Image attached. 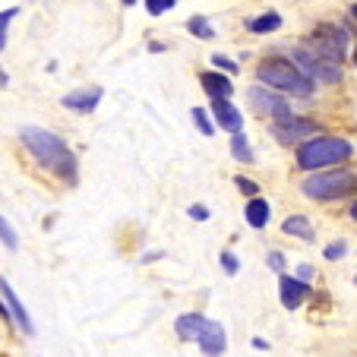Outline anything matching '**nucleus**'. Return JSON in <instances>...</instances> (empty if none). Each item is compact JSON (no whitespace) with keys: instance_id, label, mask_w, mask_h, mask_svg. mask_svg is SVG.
<instances>
[{"instance_id":"1","label":"nucleus","mask_w":357,"mask_h":357,"mask_svg":"<svg viewBox=\"0 0 357 357\" xmlns=\"http://www.w3.org/2000/svg\"><path fill=\"white\" fill-rule=\"evenodd\" d=\"M16 136H20V146L32 155V162L38 165V168H45L47 174H54L57 181L67 183V187H76V181H79V158H76V152L67 146L63 136L51 133V130H45V127H32V123L20 127Z\"/></svg>"},{"instance_id":"2","label":"nucleus","mask_w":357,"mask_h":357,"mask_svg":"<svg viewBox=\"0 0 357 357\" xmlns=\"http://www.w3.org/2000/svg\"><path fill=\"white\" fill-rule=\"evenodd\" d=\"M354 158V146L344 136H313V139L301 142L294 152V162L301 171L317 174V171L344 168V162Z\"/></svg>"},{"instance_id":"3","label":"nucleus","mask_w":357,"mask_h":357,"mask_svg":"<svg viewBox=\"0 0 357 357\" xmlns=\"http://www.w3.org/2000/svg\"><path fill=\"white\" fill-rule=\"evenodd\" d=\"M257 82H263L272 92H284L294 95V98H310L313 95V79L297 67L294 61H284V57H266L257 67Z\"/></svg>"},{"instance_id":"4","label":"nucleus","mask_w":357,"mask_h":357,"mask_svg":"<svg viewBox=\"0 0 357 357\" xmlns=\"http://www.w3.org/2000/svg\"><path fill=\"white\" fill-rule=\"evenodd\" d=\"M301 193L313 202H342L357 193V171L351 168H329L307 174L301 181Z\"/></svg>"},{"instance_id":"5","label":"nucleus","mask_w":357,"mask_h":357,"mask_svg":"<svg viewBox=\"0 0 357 357\" xmlns=\"http://www.w3.org/2000/svg\"><path fill=\"white\" fill-rule=\"evenodd\" d=\"M303 47L319 57H326V61L338 63L344 57V47H348V32L338 26H319L310 38L303 41Z\"/></svg>"},{"instance_id":"6","label":"nucleus","mask_w":357,"mask_h":357,"mask_svg":"<svg viewBox=\"0 0 357 357\" xmlns=\"http://www.w3.org/2000/svg\"><path fill=\"white\" fill-rule=\"evenodd\" d=\"M247 101H250V108L257 111L259 117H272V123L294 117V111H291V105L284 101V95L272 92V89H266V86H250L247 89Z\"/></svg>"},{"instance_id":"7","label":"nucleus","mask_w":357,"mask_h":357,"mask_svg":"<svg viewBox=\"0 0 357 357\" xmlns=\"http://www.w3.org/2000/svg\"><path fill=\"white\" fill-rule=\"evenodd\" d=\"M294 63L303 70V73L310 76L313 82H342V67L332 61H326V57L313 54V51H307V47H294Z\"/></svg>"},{"instance_id":"8","label":"nucleus","mask_w":357,"mask_h":357,"mask_svg":"<svg viewBox=\"0 0 357 357\" xmlns=\"http://www.w3.org/2000/svg\"><path fill=\"white\" fill-rule=\"evenodd\" d=\"M269 133L275 136V142H282V146H301V142L313 139L310 133H319V123L294 114V117H288V121H275Z\"/></svg>"},{"instance_id":"9","label":"nucleus","mask_w":357,"mask_h":357,"mask_svg":"<svg viewBox=\"0 0 357 357\" xmlns=\"http://www.w3.org/2000/svg\"><path fill=\"white\" fill-rule=\"evenodd\" d=\"M0 297H3V303H7V310H10V317H13L16 329H20L26 338H35V332H38V329H35L32 317H29L26 303L20 301V294L13 291V284L7 282V275H0Z\"/></svg>"},{"instance_id":"10","label":"nucleus","mask_w":357,"mask_h":357,"mask_svg":"<svg viewBox=\"0 0 357 357\" xmlns=\"http://www.w3.org/2000/svg\"><path fill=\"white\" fill-rule=\"evenodd\" d=\"M101 98H105V86H86V89H73V92H67L61 98V108H67L70 114H92L95 108L101 105Z\"/></svg>"},{"instance_id":"11","label":"nucleus","mask_w":357,"mask_h":357,"mask_svg":"<svg viewBox=\"0 0 357 357\" xmlns=\"http://www.w3.org/2000/svg\"><path fill=\"white\" fill-rule=\"evenodd\" d=\"M313 294V288L307 282H301L297 275H278V301H282L284 310H301L303 301Z\"/></svg>"},{"instance_id":"12","label":"nucleus","mask_w":357,"mask_h":357,"mask_svg":"<svg viewBox=\"0 0 357 357\" xmlns=\"http://www.w3.org/2000/svg\"><path fill=\"white\" fill-rule=\"evenodd\" d=\"M206 326H209V317H206V313H199V310L181 313V317L174 319V335L181 338V342H199Z\"/></svg>"},{"instance_id":"13","label":"nucleus","mask_w":357,"mask_h":357,"mask_svg":"<svg viewBox=\"0 0 357 357\" xmlns=\"http://www.w3.org/2000/svg\"><path fill=\"white\" fill-rule=\"evenodd\" d=\"M199 351L206 357H222L225 351H228V335H225V326L215 323V319H209V326H206V332L199 335Z\"/></svg>"},{"instance_id":"14","label":"nucleus","mask_w":357,"mask_h":357,"mask_svg":"<svg viewBox=\"0 0 357 357\" xmlns=\"http://www.w3.org/2000/svg\"><path fill=\"white\" fill-rule=\"evenodd\" d=\"M212 117H215V123L222 130H228L231 136L234 133H243V114L231 105L228 98H222V101H212Z\"/></svg>"},{"instance_id":"15","label":"nucleus","mask_w":357,"mask_h":357,"mask_svg":"<svg viewBox=\"0 0 357 357\" xmlns=\"http://www.w3.org/2000/svg\"><path fill=\"white\" fill-rule=\"evenodd\" d=\"M199 82H202V89H206V95H209V101L231 98V92H234V82L225 73H202Z\"/></svg>"},{"instance_id":"16","label":"nucleus","mask_w":357,"mask_h":357,"mask_svg":"<svg viewBox=\"0 0 357 357\" xmlns=\"http://www.w3.org/2000/svg\"><path fill=\"white\" fill-rule=\"evenodd\" d=\"M243 218H247V225H250L253 231H263L266 225H269V218H272V206L263 199V196H257V199H247Z\"/></svg>"},{"instance_id":"17","label":"nucleus","mask_w":357,"mask_h":357,"mask_svg":"<svg viewBox=\"0 0 357 357\" xmlns=\"http://www.w3.org/2000/svg\"><path fill=\"white\" fill-rule=\"evenodd\" d=\"M282 234L297 237V241H307V243L317 241V231H313V225H310V218L307 215H288L282 222Z\"/></svg>"},{"instance_id":"18","label":"nucleus","mask_w":357,"mask_h":357,"mask_svg":"<svg viewBox=\"0 0 357 357\" xmlns=\"http://www.w3.org/2000/svg\"><path fill=\"white\" fill-rule=\"evenodd\" d=\"M231 155H234V162H241V165H253V162H257L247 133H234V136H231Z\"/></svg>"},{"instance_id":"19","label":"nucleus","mask_w":357,"mask_h":357,"mask_svg":"<svg viewBox=\"0 0 357 357\" xmlns=\"http://www.w3.org/2000/svg\"><path fill=\"white\" fill-rule=\"evenodd\" d=\"M282 29V16L278 13H263L257 20H250V32L253 35H269V32H278Z\"/></svg>"},{"instance_id":"20","label":"nucleus","mask_w":357,"mask_h":357,"mask_svg":"<svg viewBox=\"0 0 357 357\" xmlns=\"http://www.w3.org/2000/svg\"><path fill=\"white\" fill-rule=\"evenodd\" d=\"M187 32H193L196 38H215V26H212L209 20H206V16H193V20L187 22Z\"/></svg>"},{"instance_id":"21","label":"nucleus","mask_w":357,"mask_h":357,"mask_svg":"<svg viewBox=\"0 0 357 357\" xmlns=\"http://www.w3.org/2000/svg\"><path fill=\"white\" fill-rule=\"evenodd\" d=\"M0 243H3L10 253H16V250H20V234H16V228L3 215H0Z\"/></svg>"},{"instance_id":"22","label":"nucleus","mask_w":357,"mask_h":357,"mask_svg":"<svg viewBox=\"0 0 357 357\" xmlns=\"http://www.w3.org/2000/svg\"><path fill=\"white\" fill-rule=\"evenodd\" d=\"M193 123H196V130H199L202 136H215V117H209L206 114V108H193Z\"/></svg>"},{"instance_id":"23","label":"nucleus","mask_w":357,"mask_h":357,"mask_svg":"<svg viewBox=\"0 0 357 357\" xmlns=\"http://www.w3.org/2000/svg\"><path fill=\"white\" fill-rule=\"evenodd\" d=\"M20 16V7H10V10H0V51L7 47V35H10V22Z\"/></svg>"},{"instance_id":"24","label":"nucleus","mask_w":357,"mask_h":357,"mask_svg":"<svg viewBox=\"0 0 357 357\" xmlns=\"http://www.w3.org/2000/svg\"><path fill=\"white\" fill-rule=\"evenodd\" d=\"M266 266H269L275 275H284V272H288V257H284L282 250H269V253H266Z\"/></svg>"},{"instance_id":"25","label":"nucleus","mask_w":357,"mask_h":357,"mask_svg":"<svg viewBox=\"0 0 357 357\" xmlns=\"http://www.w3.org/2000/svg\"><path fill=\"white\" fill-rule=\"evenodd\" d=\"M323 257L329 259V263H338V259H344V257H348V241H332V243H326Z\"/></svg>"},{"instance_id":"26","label":"nucleus","mask_w":357,"mask_h":357,"mask_svg":"<svg viewBox=\"0 0 357 357\" xmlns=\"http://www.w3.org/2000/svg\"><path fill=\"white\" fill-rule=\"evenodd\" d=\"M234 187L241 190L247 199H257V196H259V183L250 181V177H243V174H234Z\"/></svg>"},{"instance_id":"27","label":"nucleus","mask_w":357,"mask_h":357,"mask_svg":"<svg viewBox=\"0 0 357 357\" xmlns=\"http://www.w3.org/2000/svg\"><path fill=\"white\" fill-rule=\"evenodd\" d=\"M218 263H222V272H225V275H237V272H241V259H237L231 250H222Z\"/></svg>"},{"instance_id":"28","label":"nucleus","mask_w":357,"mask_h":357,"mask_svg":"<svg viewBox=\"0 0 357 357\" xmlns=\"http://www.w3.org/2000/svg\"><path fill=\"white\" fill-rule=\"evenodd\" d=\"M177 7V0H146V10L149 16H165L168 10Z\"/></svg>"},{"instance_id":"29","label":"nucleus","mask_w":357,"mask_h":357,"mask_svg":"<svg viewBox=\"0 0 357 357\" xmlns=\"http://www.w3.org/2000/svg\"><path fill=\"white\" fill-rule=\"evenodd\" d=\"M212 63H215L218 70H225V73H231V76H237V73H241V63H237V61H231L228 54H212Z\"/></svg>"},{"instance_id":"30","label":"nucleus","mask_w":357,"mask_h":357,"mask_svg":"<svg viewBox=\"0 0 357 357\" xmlns=\"http://www.w3.org/2000/svg\"><path fill=\"white\" fill-rule=\"evenodd\" d=\"M187 215L193 218V222H209V218H212V212L206 209L202 202H193V206H190V209H187Z\"/></svg>"},{"instance_id":"31","label":"nucleus","mask_w":357,"mask_h":357,"mask_svg":"<svg viewBox=\"0 0 357 357\" xmlns=\"http://www.w3.org/2000/svg\"><path fill=\"white\" fill-rule=\"evenodd\" d=\"M313 275H317V269H313L310 263H301V266H297V278H301V282L310 284V282H313Z\"/></svg>"},{"instance_id":"32","label":"nucleus","mask_w":357,"mask_h":357,"mask_svg":"<svg viewBox=\"0 0 357 357\" xmlns=\"http://www.w3.org/2000/svg\"><path fill=\"white\" fill-rule=\"evenodd\" d=\"M0 319L7 323V329H10V326H16V323H13V317H10V310H7V303H3V297H0Z\"/></svg>"},{"instance_id":"33","label":"nucleus","mask_w":357,"mask_h":357,"mask_svg":"<svg viewBox=\"0 0 357 357\" xmlns=\"http://www.w3.org/2000/svg\"><path fill=\"white\" fill-rule=\"evenodd\" d=\"M250 344H253V348H257V351H269V342H266V338H253V342H250Z\"/></svg>"},{"instance_id":"34","label":"nucleus","mask_w":357,"mask_h":357,"mask_svg":"<svg viewBox=\"0 0 357 357\" xmlns=\"http://www.w3.org/2000/svg\"><path fill=\"white\" fill-rule=\"evenodd\" d=\"M162 257H165L162 250H158V253H146V257H142V263H155V259H162Z\"/></svg>"},{"instance_id":"35","label":"nucleus","mask_w":357,"mask_h":357,"mask_svg":"<svg viewBox=\"0 0 357 357\" xmlns=\"http://www.w3.org/2000/svg\"><path fill=\"white\" fill-rule=\"evenodd\" d=\"M7 86H10V73L0 67V89H7Z\"/></svg>"},{"instance_id":"36","label":"nucleus","mask_w":357,"mask_h":357,"mask_svg":"<svg viewBox=\"0 0 357 357\" xmlns=\"http://www.w3.org/2000/svg\"><path fill=\"white\" fill-rule=\"evenodd\" d=\"M351 222H357V199H354V206H351Z\"/></svg>"},{"instance_id":"37","label":"nucleus","mask_w":357,"mask_h":357,"mask_svg":"<svg viewBox=\"0 0 357 357\" xmlns=\"http://www.w3.org/2000/svg\"><path fill=\"white\" fill-rule=\"evenodd\" d=\"M123 7H136V0H121Z\"/></svg>"},{"instance_id":"38","label":"nucleus","mask_w":357,"mask_h":357,"mask_svg":"<svg viewBox=\"0 0 357 357\" xmlns=\"http://www.w3.org/2000/svg\"><path fill=\"white\" fill-rule=\"evenodd\" d=\"M351 13H354V20H357V3H354V7H351Z\"/></svg>"},{"instance_id":"39","label":"nucleus","mask_w":357,"mask_h":357,"mask_svg":"<svg viewBox=\"0 0 357 357\" xmlns=\"http://www.w3.org/2000/svg\"><path fill=\"white\" fill-rule=\"evenodd\" d=\"M354 67H357V47H354Z\"/></svg>"},{"instance_id":"40","label":"nucleus","mask_w":357,"mask_h":357,"mask_svg":"<svg viewBox=\"0 0 357 357\" xmlns=\"http://www.w3.org/2000/svg\"><path fill=\"white\" fill-rule=\"evenodd\" d=\"M354 284H357V275H354Z\"/></svg>"}]
</instances>
